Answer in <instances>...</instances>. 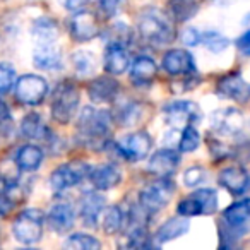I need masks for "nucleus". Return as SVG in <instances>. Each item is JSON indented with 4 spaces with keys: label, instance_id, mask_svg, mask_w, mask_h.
Returning <instances> with one entry per match:
<instances>
[{
    "label": "nucleus",
    "instance_id": "obj_1",
    "mask_svg": "<svg viewBox=\"0 0 250 250\" xmlns=\"http://www.w3.org/2000/svg\"><path fill=\"white\" fill-rule=\"evenodd\" d=\"M111 115L93 106L83 108L77 118V141L91 151H101L110 144Z\"/></svg>",
    "mask_w": 250,
    "mask_h": 250
},
{
    "label": "nucleus",
    "instance_id": "obj_2",
    "mask_svg": "<svg viewBox=\"0 0 250 250\" xmlns=\"http://www.w3.org/2000/svg\"><path fill=\"white\" fill-rule=\"evenodd\" d=\"M137 31L146 43L154 46L168 45L175 40V28L170 16L160 9H146L137 19Z\"/></svg>",
    "mask_w": 250,
    "mask_h": 250
},
{
    "label": "nucleus",
    "instance_id": "obj_3",
    "mask_svg": "<svg viewBox=\"0 0 250 250\" xmlns=\"http://www.w3.org/2000/svg\"><path fill=\"white\" fill-rule=\"evenodd\" d=\"M79 91L69 81H63L55 87L52 94V117L57 124H69L79 108Z\"/></svg>",
    "mask_w": 250,
    "mask_h": 250
},
{
    "label": "nucleus",
    "instance_id": "obj_4",
    "mask_svg": "<svg viewBox=\"0 0 250 250\" xmlns=\"http://www.w3.org/2000/svg\"><path fill=\"white\" fill-rule=\"evenodd\" d=\"M173 190H175V187H173V182L170 180V177L158 178V180L146 185V187L139 192V206L147 214H156L161 209L167 208Z\"/></svg>",
    "mask_w": 250,
    "mask_h": 250
},
{
    "label": "nucleus",
    "instance_id": "obj_5",
    "mask_svg": "<svg viewBox=\"0 0 250 250\" xmlns=\"http://www.w3.org/2000/svg\"><path fill=\"white\" fill-rule=\"evenodd\" d=\"M12 235L19 243H24V245H33L40 242L43 235L42 211L35 208L24 209L12 225Z\"/></svg>",
    "mask_w": 250,
    "mask_h": 250
},
{
    "label": "nucleus",
    "instance_id": "obj_6",
    "mask_svg": "<svg viewBox=\"0 0 250 250\" xmlns=\"http://www.w3.org/2000/svg\"><path fill=\"white\" fill-rule=\"evenodd\" d=\"M177 211L185 218L214 214L218 211V192L214 188H199L178 202Z\"/></svg>",
    "mask_w": 250,
    "mask_h": 250
},
{
    "label": "nucleus",
    "instance_id": "obj_7",
    "mask_svg": "<svg viewBox=\"0 0 250 250\" xmlns=\"http://www.w3.org/2000/svg\"><path fill=\"white\" fill-rule=\"evenodd\" d=\"M91 167L86 161H69L65 165H60L52 175H50V187L55 192H63L67 188H72L79 185L81 182L87 180Z\"/></svg>",
    "mask_w": 250,
    "mask_h": 250
},
{
    "label": "nucleus",
    "instance_id": "obj_8",
    "mask_svg": "<svg viewBox=\"0 0 250 250\" xmlns=\"http://www.w3.org/2000/svg\"><path fill=\"white\" fill-rule=\"evenodd\" d=\"M16 100L28 106L42 104L43 100L48 94V83L45 77L36 76V74H26L21 76L14 84Z\"/></svg>",
    "mask_w": 250,
    "mask_h": 250
},
{
    "label": "nucleus",
    "instance_id": "obj_9",
    "mask_svg": "<svg viewBox=\"0 0 250 250\" xmlns=\"http://www.w3.org/2000/svg\"><path fill=\"white\" fill-rule=\"evenodd\" d=\"M118 154L127 161H141L151 153L153 147V139L146 130H137V132H130L125 137H122L117 144Z\"/></svg>",
    "mask_w": 250,
    "mask_h": 250
},
{
    "label": "nucleus",
    "instance_id": "obj_10",
    "mask_svg": "<svg viewBox=\"0 0 250 250\" xmlns=\"http://www.w3.org/2000/svg\"><path fill=\"white\" fill-rule=\"evenodd\" d=\"M202 117L197 103L188 100L171 101L165 106V118L173 129H184L187 125H194Z\"/></svg>",
    "mask_w": 250,
    "mask_h": 250
},
{
    "label": "nucleus",
    "instance_id": "obj_11",
    "mask_svg": "<svg viewBox=\"0 0 250 250\" xmlns=\"http://www.w3.org/2000/svg\"><path fill=\"white\" fill-rule=\"evenodd\" d=\"M161 67L171 77H187L197 74L194 57L184 48L168 50L161 59Z\"/></svg>",
    "mask_w": 250,
    "mask_h": 250
},
{
    "label": "nucleus",
    "instance_id": "obj_12",
    "mask_svg": "<svg viewBox=\"0 0 250 250\" xmlns=\"http://www.w3.org/2000/svg\"><path fill=\"white\" fill-rule=\"evenodd\" d=\"M69 31L72 40L79 43L91 42L100 35V22L98 18L89 11H77L76 14L70 18L69 22Z\"/></svg>",
    "mask_w": 250,
    "mask_h": 250
},
{
    "label": "nucleus",
    "instance_id": "obj_13",
    "mask_svg": "<svg viewBox=\"0 0 250 250\" xmlns=\"http://www.w3.org/2000/svg\"><path fill=\"white\" fill-rule=\"evenodd\" d=\"M211 125L212 129L221 136H236L242 132L243 129V113L238 108H223V110H216L211 115Z\"/></svg>",
    "mask_w": 250,
    "mask_h": 250
},
{
    "label": "nucleus",
    "instance_id": "obj_14",
    "mask_svg": "<svg viewBox=\"0 0 250 250\" xmlns=\"http://www.w3.org/2000/svg\"><path fill=\"white\" fill-rule=\"evenodd\" d=\"M178 165H180V154L173 147H163L151 154L147 170L156 178H168L177 171Z\"/></svg>",
    "mask_w": 250,
    "mask_h": 250
},
{
    "label": "nucleus",
    "instance_id": "obj_15",
    "mask_svg": "<svg viewBox=\"0 0 250 250\" xmlns=\"http://www.w3.org/2000/svg\"><path fill=\"white\" fill-rule=\"evenodd\" d=\"M218 93L233 101H238V103H247L250 98V84L243 79L242 74L231 72L219 79Z\"/></svg>",
    "mask_w": 250,
    "mask_h": 250
},
{
    "label": "nucleus",
    "instance_id": "obj_16",
    "mask_svg": "<svg viewBox=\"0 0 250 250\" xmlns=\"http://www.w3.org/2000/svg\"><path fill=\"white\" fill-rule=\"evenodd\" d=\"M33 63L40 70H55L62 65V50L55 42H36Z\"/></svg>",
    "mask_w": 250,
    "mask_h": 250
},
{
    "label": "nucleus",
    "instance_id": "obj_17",
    "mask_svg": "<svg viewBox=\"0 0 250 250\" xmlns=\"http://www.w3.org/2000/svg\"><path fill=\"white\" fill-rule=\"evenodd\" d=\"M218 182L231 195H243L250 187V175L242 167H228L219 171Z\"/></svg>",
    "mask_w": 250,
    "mask_h": 250
},
{
    "label": "nucleus",
    "instance_id": "obj_18",
    "mask_svg": "<svg viewBox=\"0 0 250 250\" xmlns=\"http://www.w3.org/2000/svg\"><path fill=\"white\" fill-rule=\"evenodd\" d=\"M118 93H120V84L108 76H100L94 77L87 86V94L89 100L96 104L101 103H111L117 100Z\"/></svg>",
    "mask_w": 250,
    "mask_h": 250
},
{
    "label": "nucleus",
    "instance_id": "obj_19",
    "mask_svg": "<svg viewBox=\"0 0 250 250\" xmlns=\"http://www.w3.org/2000/svg\"><path fill=\"white\" fill-rule=\"evenodd\" d=\"M87 180L94 187V190H110L122 182V171L117 165H98V167L91 168Z\"/></svg>",
    "mask_w": 250,
    "mask_h": 250
},
{
    "label": "nucleus",
    "instance_id": "obj_20",
    "mask_svg": "<svg viewBox=\"0 0 250 250\" xmlns=\"http://www.w3.org/2000/svg\"><path fill=\"white\" fill-rule=\"evenodd\" d=\"M46 221H48V226L53 231L63 235V233L72 229L74 221H76V212H74L72 206L69 202L60 201L50 208L48 214H46Z\"/></svg>",
    "mask_w": 250,
    "mask_h": 250
},
{
    "label": "nucleus",
    "instance_id": "obj_21",
    "mask_svg": "<svg viewBox=\"0 0 250 250\" xmlns=\"http://www.w3.org/2000/svg\"><path fill=\"white\" fill-rule=\"evenodd\" d=\"M103 65L110 76H122L130 67V55L127 52V46L124 45H106L103 55Z\"/></svg>",
    "mask_w": 250,
    "mask_h": 250
},
{
    "label": "nucleus",
    "instance_id": "obj_22",
    "mask_svg": "<svg viewBox=\"0 0 250 250\" xmlns=\"http://www.w3.org/2000/svg\"><path fill=\"white\" fill-rule=\"evenodd\" d=\"M104 204H106V199L101 195V190L84 194L79 202L81 219H83L84 225L94 228L96 223L100 221L101 212L104 211Z\"/></svg>",
    "mask_w": 250,
    "mask_h": 250
},
{
    "label": "nucleus",
    "instance_id": "obj_23",
    "mask_svg": "<svg viewBox=\"0 0 250 250\" xmlns=\"http://www.w3.org/2000/svg\"><path fill=\"white\" fill-rule=\"evenodd\" d=\"M158 67L151 57L141 55L130 63V79L137 86H147L156 79Z\"/></svg>",
    "mask_w": 250,
    "mask_h": 250
},
{
    "label": "nucleus",
    "instance_id": "obj_24",
    "mask_svg": "<svg viewBox=\"0 0 250 250\" xmlns=\"http://www.w3.org/2000/svg\"><path fill=\"white\" fill-rule=\"evenodd\" d=\"M190 228V223H188V218L185 216H175V218H170L168 221H165L163 225L158 228L156 235H154V240L158 243H167L171 242V240H177L180 236H184L185 233Z\"/></svg>",
    "mask_w": 250,
    "mask_h": 250
},
{
    "label": "nucleus",
    "instance_id": "obj_25",
    "mask_svg": "<svg viewBox=\"0 0 250 250\" xmlns=\"http://www.w3.org/2000/svg\"><path fill=\"white\" fill-rule=\"evenodd\" d=\"M223 219L231 228H242L250 221V199H240V201L229 204L223 212Z\"/></svg>",
    "mask_w": 250,
    "mask_h": 250
},
{
    "label": "nucleus",
    "instance_id": "obj_26",
    "mask_svg": "<svg viewBox=\"0 0 250 250\" xmlns=\"http://www.w3.org/2000/svg\"><path fill=\"white\" fill-rule=\"evenodd\" d=\"M16 163L19 170L22 171H36L43 163V151L42 147L35 144H26L16 154Z\"/></svg>",
    "mask_w": 250,
    "mask_h": 250
},
{
    "label": "nucleus",
    "instance_id": "obj_27",
    "mask_svg": "<svg viewBox=\"0 0 250 250\" xmlns=\"http://www.w3.org/2000/svg\"><path fill=\"white\" fill-rule=\"evenodd\" d=\"M70 62H72L74 70L77 72L79 77H91L96 74L98 70V57L93 52H87V50H77L70 55Z\"/></svg>",
    "mask_w": 250,
    "mask_h": 250
},
{
    "label": "nucleus",
    "instance_id": "obj_28",
    "mask_svg": "<svg viewBox=\"0 0 250 250\" xmlns=\"http://www.w3.org/2000/svg\"><path fill=\"white\" fill-rule=\"evenodd\" d=\"M21 132L28 139H46L50 134L48 127L43 122L40 113H28L21 120Z\"/></svg>",
    "mask_w": 250,
    "mask_h": 250
},
{
    "label": "nucleus",
    "instance_id": "obj_29",
    "mask_svg": "<svg viewBox=\"0 0 250 250\" xmlns=\"http://www.w3.org/2000/svg\"><path fill=\"white\" fill-rule=\"evenodd\" d=\"M125 214L122 211L120 206H110L103 211V219H101V226L106 235H117L120 229L124 228Z\"/></svg>",
    "mask_w": 250,
    "mask_h": 250
},
{
    "label": "nucleus",
    "instance_id": "obj_30",
    "mask_svg": "<svg viewBox=\"0 0 250 250\" xmlns=\"http://www.w3.org/2000/svg\"><path fill=\"white\" fill-rule=\"evenodd\" d=\"M33 36L36 42H55L59 36V26L53 19L40 18L33 24Z\"/></svg>",
    "mask_w": 250,
    "mask_h": 250
},
{
    "label": "nucleus",
    "instance_id": "obj_31",
    "mask_svg": "<svg viewBox=\"0 0 250 250\" xmlns=\"http://www.w3.org/2000/svg\"><path fill=\"white\" fill-rule=\"evenodd\" d=\"M170 12L177 21L185 22L199 12L197 0H170Z\"/></svg>",
    "mask_w": 250,
    "mask_h": 250
},
{
    "label": "nucleus",
    "instance_id": "obj_32",
    "mask_svg": "<svg viewBox=\"0 0 250 250\" xmlns=\"http://www.w3.org/2000/svg\"><path fill=\"white\" fill-rule=\"evenodd\" d=\"M63 249L70 250H100L101 242L87 233H74L63 242Z\"/></svg>",
    "mask_w": 250,
    "mask_h": 250
},
{
    "label": "nucleus",
    "instance_id": "obj_33",
    "mask_svg": "<svg viewBox=\"0 0 250 250\" xmlns=\"http://www.w3.org/2000/svg\"><path fill=\"white\" fill-rule=\"evenodd\" d=\"M103 36H104L106 45L113 43V45L127 46L130 43V40H132V31H130L129 26L124 24V22H115V24H111L110 28L104 31Z\"/></svg>",
    "mask_w": 250,
    "mask_h": 250
},
{
    "label": "nucleus",
    "instance_id": "obj_34",
    "mask_svg": "<svg viewBox=\"0 0 250 250\" xmlns=\"http://www.w3.org/2000/svg\"><path fill=\"white\" fill-rule=\"evenodd\" d=\"M201 144V134L195 129L194 125H187L182 129V134L178 137V149L182 153H192L195 151Z\"/></svg>",
    "mask_w": 250,
    "mask_h": 250
},
{
    "label": "nucleus",
    "instance_id": "obj_35",
    "mask_svg": "<svg viewBox=\"0 0 250 250\" xmlns=\"http://www.w3.org/2000/svg\"><path fill=\"white\" fill-rule=\"evenodd\" d=\"M201 43L209 50V52L221 53L228 48L229 40L218 31H208V33H204V35H201Z\"/></svg>",
    "mask_w": 250,
    "mask_h": 250
},
{
    "label": "nucleus",
    "instance_id": "obj_36",
    "mask_svg": "<svg viewBox=\"0 0 250 250\" xmlns=\"http://www.w3.org/2000/svg\"><path fill=\"white\" fill-rule=\"evenodd\" d=\"M141 118V106L134 101H127L125 104H122L117 111V120L120 122V125L129 127L134 125Z\"/></svg>",
    "mask_w": 250,
    "mask_h": 250
},
{
    "label": "nucleus",
    "instance_id": "obj_37",
    "mask_svg": "<svg viewBox=\"0 0 250 250\" xmlns=\"http://www.w3.org/2000/svg\"><path fill=\"white\" fill-rule=\"evenodd\" d=\"M16 84V70L11 63L0 62V94H7Z\"/></svg>",
    "mask_w": 250,
    "mask_h": 250
},
{
    "label": "nucleus",
    "instance_id": "obj_38",
    "mask_svg": "<svg viewBox=\"0 0 250 250\" xmlns=\"http://www.w3.org/2000/svg\"><path fill=\"white\" fill-rule=\"evenodd\" d=\"M206 177H208V173L202 167H190L184 171V184L190 188L197 187V185L204 184Z\"/></svg>",
    "mask_w": 250,
    "mask_h": 250
},
{
    "label": "nucleus",
    "instance_id": "obj_39",
    "mask_svg": "<svg viewBox=\"0 0 250 250\" xmlns=\"http://www.w3.org/2000/svg\"><path fill=\"white\" fill-rule=\"evenodd\" d=\"M180 40L184 45L195 46L197 43H201V33H199L195 28H185L180 35Z\"/></svg>",
    "mask_w": 250,
    "mask_h": 250
},
{
    "label": "nucleus",
    "instance_id": "obj_40",
    "mask_svg": "<svg viewBox=\"0 0 250 250\" xmlns=\"http://www.w3.org/2000/svg\"><path fill=\"white\" fill-rule=\"evenodd\" d=\"M98 4H100V11L106 18H113L120 7V0H98Z\"/></svg>",
    "mask_w": 250,
    "mask_h": 250
},
{
    "label": "nucleus",
    "instance_id": "obj_41",
    "mask_svg": "<svg viewBox=\"0 0 250 250\" xmlns=\"http://www.w3.org/2000/svg\"><path fill=\"white\" fill-rule=\"evenodd\" d=\"M236 48L242 55L250 57V29H247L238 40H236Z\"/></svg>",
    "mask_w": 250,
    "mask_h": 250
},
{
    "label": "nucleus",
    "instance_id": "obj_42",
    "mask_svg": "<svg viewBox=\"0 0 250 250\" xmlns=\"http://www.w3.org/2000/svg\"><path fill=\"white\" fill-rule=\"evenodd\" d=\"M12 208H14L12 199L7 197V195H4V194H0V219L4 218V216H7Z\"/></svg>",
    "mask_w": 250,
    "mask_h": 250
},
{
    "label": "nucleus",
    "instance_id": "obj_43",
    "mask_svg": "<svg viewBox=\"0 0 250 250\" xmlns=\"http://www.w3.org/2000/svg\"><path fill=\"white\" fill-rule=\"evenodd\" d=\"M89 0H62L63 7L67 11H72V12H77V11H83L84 5L87 4Z\"/></svg>",
    "mask_w": 250,
    "mask_h": 250
}]
</instances>
